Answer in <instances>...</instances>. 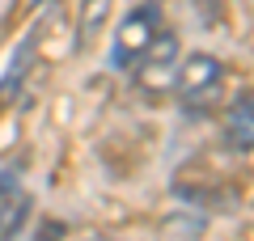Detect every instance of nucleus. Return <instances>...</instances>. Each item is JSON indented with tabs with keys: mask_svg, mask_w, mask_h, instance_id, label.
I'll return each instance as SVG.
<instances>
[{
	"mask_svg": "<svg viewBox=\"0 0 254 241\" xmlns=\"http://www.w3.org/2000/svg\"><path fill=\"white\" fill-rule=\"evenodd\" d=\"M174 93H178L182 110L190 115H208L220 106V93H225V63L208 51H190L187 60H178L174 72Z\"/></svg>",
	"mask_w": 254,
	"mask_h": 241,
	"instance_id": "1",
	"label": "nucleus"
},
{
	"mask_svg": "<svg viewBox=\"0 0 254 241\" xmlns=\"http://www.w3.org/2000/svg\"><path fill=\"white\" fill-rule=\"evenodd\" d=\"M178 34L174 30H157L153 43L144 47V55H140L136 63H131V72H136V85L144 98H165V93H174V72H178Z\"/></svg>",
	"mask_w": 254,
	"mask_h": 241,
	"instance_id": "2",
	"label": "nucleus"
},
{
	"mask_svg": "<svg viewBox=\"0 0 254 241\" xmlns=\"http://www.w3.org/2000/svg\"><path fill=\"white\" fill-rule=\"evenodd\" d=\"M161 30V4L157 0H144L136 9L119 21V34H115V47H110V63L123 72H131V63L144 55V47L153 43V34Z\"/></svg>",
	"mask_w": 254,
	"mask_h": 241,
	"instance_id": "3",
	"label": "nucleus"
},
{
	"mask_svg": "<svg viewBox=\"0 0 254 241\" xmlns=\"http://www.w3.org/2000/svg\"><path fill=\"white\" fill-rule=\"evenodd\" d=\"M225 144L233 152H254V93H237L225 106Z\"/></svg>",
	"mask_w": 254,
	"mask_h": 241,
	"instance_id": "4",
	"label": "nucleus"
},
{
	"mask_svg": "<svg viewBox=\"0 0 254 241\" xmlns=\"http://www.w3.org/2000/svg\"><path fill=\"white\" fill-rule=\"evenodd\" d=\"M110 4H115V0H85V4H81V21H76V43H81V47H89L93 38L106 30Z\"/></svg>",
	"mask_w": 254,
	"mask_h": 241,
	"instance_id": "5",
	"label": "nucleus"
},
{
	"mask_svg": "<svg viewBox=\"0 0 254 241\" xmlns=\"http://www.w3.org/2000/svg\"><path fill=\"white\" fill-rule=\"evenodd\" d=\"M30 60H34V34H30L26 43H21V55H13L9 72H4V80H0V110L9 106L13 89H21V80H26V72H30Z\"/></svg>",
	"mask_w": 254,
	"mask_h": 241,
	"instance_id": "6",
	"label": "nucleus"
},
{
	"mask_svg": "<svg viewBox=\"0 0 254 241\" xmlns=\"http://www.w3.org/2000/svg\"><path fill=\"white\" fill-rule=\"evenodd\" d=\"M26 220H30V195H17L13 207H9V216H4V224H0V241H17L21 229H26Z\"/></svg>",
	"mask_w": 254,
	"mask_h": 241,
	"instance_id": "7",
	"label": "nucleus"
},
{
	"mask_svg": "<svg viewBox=\"0 0 254 241\" xmlns=\"http://www.w3.org/2000/svg\"><path fill=\"white\" fill-rule=\"evenodd\" d=\"M13 199H17V170H4L0 174V224H4V216H9Z\"/></svg>",
	"mask_w": 254,
	"mask_h": 241,
	"instance_id": "8",
	"label": "nucleus"
},
{
	"mask_svg": "<svg viewBox=\"0 0 254 241\" xmlns=\"http://www.w3.org/2000/svg\"><path fill=\"white\" fill-rule=\"evenodd\" d=\"M30 241H64V224H60V220H43Z\"/></svg>",
	"mask_w": 254,
	"mask_h": 241,
	"instance_id": "9",
	"label": "nucleus"
},
{
	"mask_svg": "<svg viewBox=\"0 0 254 241\" xmlns=\"http://www.w3.org/2000/svg\"><path fill=\"white\" fill-rule=\"evenodd\" d=\"M81 241H110L106 233H89V237H81Z\"/></svg>",
	"mask_w": 254,
	"mask_h": 241,
	"instance_id": "10",
	"label": "nucleus"
}]
</instances>
